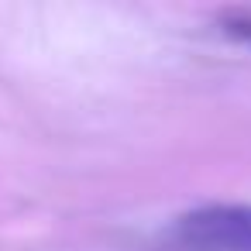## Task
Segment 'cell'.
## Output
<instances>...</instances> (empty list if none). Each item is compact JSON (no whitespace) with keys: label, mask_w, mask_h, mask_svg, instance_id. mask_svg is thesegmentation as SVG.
Masks as SVG:
<instances>
[{"label":"cell","mask_w":251,"mask_h":251,"mask_svg":"<svg viewBox=\"0 0 251 251\" xmlns=\"http://www.w3.org/2000/svg\"><path fill=\"white\" fill-rule=\"evenodd\" d=\"M182 244L196 251H251V206L213 203L176 220Z\"/></svg>","instance_id":"cell-1"},{"label":"cell","mask_w":251,"mask_h":251,"mask_svg":"<svg viewBox=\"0 0 251 251\" xmlns=\"http://www.w3.org/2000/svg\"><path fill=\"white\" fill-rule=\"evenodd\" d=\"M220 25H224V31H230V35L251 42V11H227V14L220 18Z\"/></svg>","instance_id":"cell-2"}]
</instances>
